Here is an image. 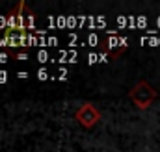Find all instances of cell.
Listing matches in <instances>:
<instances>
[{"label":"cell","mask_w":160,"mask_h":152,"mask_svg":"<svg viewBox=\"0 0 160 152\" xmlns=\"http://www.w3.org/2000/svg\"><path fill=\"white\" fill-rule=\"evenodd\" d=\"M36 26V15L24 2H19L6 17V24L0 30V46L19 48L34 43L30 32Z\"/></svg>","instance_id":"obj_1"},{"label":"cell","mask_w":160,"mask_h":152,"mask_svg":"<svg viewBox=\"0 0 160 152\" xmlns=\"http://www.w3.org/2000/svg\"><path fill=\"white\" fill-rule=\"evenodd\" d=\"M157 91H155V87L149 83V82H145V80H140L132 89H130V100L134 102V106L136 108H140V110H147V108H151V104L155 102V98H157Z\"/></svg>","instance_id":"obj_2"},{"label":"cell","mask_w":160,"mask_h":152,"mask_svg":"<svg viewBox=\"0 0 160 152\" xmlns=\"http://www.w3.org/2000/svg\"><path fill=\"white\" fill-rule=\"evenodd\" d=\"M75 119H77V122H78L80 126H84V128H91V126H95V124L101 121V112H99L93 104L86 102V104H82L78 110H77Z\"/></svg>","instance_id":"obj_3"}]
</instances>
